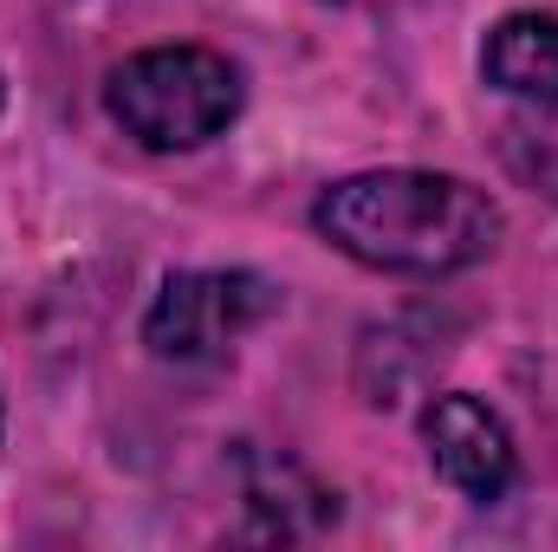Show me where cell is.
Returning <instances> with one entry per match:
<instances>
[{
    "label": "cell",
    "instance_id": "obj_5",
    "mask_svg": "<svg viewBox=\"0 0 558 552\" xmlns=\"http://www.w3.org/2000/svg\"><path fill=\"white\" fill-rule=\"evenodd\" d=\"M481 72L494 92L558 111V13H507L481 46Z\"/></svg>",
    "mask_w": 558,
    "mask_h": 552
},
{
    "label": "cell",
    "instance_id": "obj_4",
    "mask_svg": "<svg viewBox=\"0 0 558 552\" xmlns=\"http://www.w3.org/2000/svg\"><path fill=\"white\" fill-rule=\"evenodd\" d=\"M422 448H428L435 475H441L454 494L481 501V507L500 501V494L513 488V475H520V455H513L507 422L487 410L481 397H468V391L428 397V410H422Z\"/></svg>",
    "mask_w": 558,
    "mask_h": 552
},
{
    "label": "cell",
    "instance_id": "obj_7",
    "mask_svg": "<svg viewBox=\"0 0 558 552\" xmlns=\"http://www.w3.org/2000/svg\"><path fill=\"white\" fill-rule=\"evenodd\" d=\"M0 105H7V79H0Z\"/></svg>",
    "mask_w": 558,
    "mask_h": 552
},
{
    "label": "cell",
    "instance_id": "obj_6",
    "mask_svg": "<svg viewBox=\"0 0 558 552\" xmlns=\"http://www.w3.org/2000/svg\"><path fill=\"white\" fill-rule=\"evenodd\" d=\"M325 7H397V0H325Z\"/></svg>",
    "mask_w": 558,
    "mask_h": 552
},
{
    "label": "cell",
    "instance_id": "obj_1",
    "mask_svg": "<svg viewBox=\"0 0 558 552\" xmlns=\"http://www.w3.org/2000/svg\"><path fill=\"white\" fill-rule=\"evenodd\" d=\"M312 228L377 274H461L494 254L500 208L487 189L441 169H364L318 195Z\"/></svg>",
    "mask_w": 558,
    "mask_h": 552
},
{
    "label": "cell",
    "instance_id": "obj_3",
    "mask_svg": "<svg viewBox=\"0 0 558 552\" xmlns=\"http://www.w3.org/2000/svg\"><path fill=\"white\" fill-rule=\"evenodd\" d=\"M279 286L247 267H221V274H169L162 292L143 312V345L162 364H208L221 358L234 338H247L260 319H274Z\"/></svg>",
    "mask_w": 558,
    "mask_h": 552
},
{
    "label": "cell",
    "instance_id": "obj_2",
    "mask_svg": "<svg viewBox=\"0 0 558 552\" xmlns=\"http://www.w3.org/2000/svg\"><path fill=\"white\" fill-rule=\"evenodd\" d=\"M105 105L143 149H202L241 118V72L215 46H149L105 79Z\"/></svg>",
    "mask_w": 558,
    "mask_h": 552
}]
</instances>
